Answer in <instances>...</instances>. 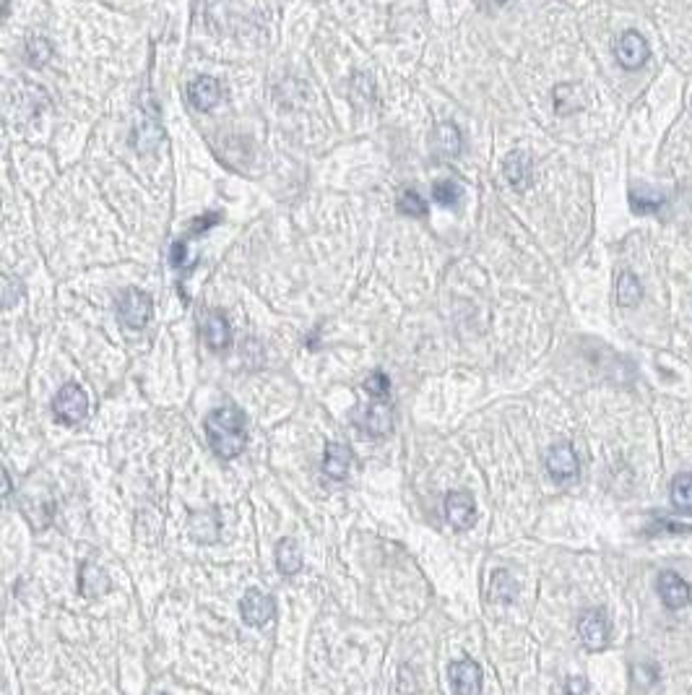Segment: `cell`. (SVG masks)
Listing matches in <instances>:
<instances>
[{"mask_svg":"<svg viewBox=\"0 0 692 695\" xmlns=\"http://www.w3.org/2000/svg\"><path fill=\"white\" fill-rule=\"evenodd\" d=\"M206 435L213 454L221 458H235L247 446V420L245 412L235 404H224L206 417Z\"/></svg>","mask_w":692,"mask_h":695,"instance_id":"obj_1","label":"cell"},{"mask_svg":"<svg viewBox=\"0 0 692 695\" xmlns=\"http://www.w3.org/2000/svg\"><path fill=\"white\" fill-rule=\"evenodd\" d=\"M53 414L63 425H79L89 414V396L79 383H65L53 399Z\"/></svg>","mask_w":692,"mask_h":695,"instance_id":"obj_2","label":"cell"},{"mask_svg":"<svg viewBox=\"0 0 692 695\" xmlns=\"http://www.w3.org/2000/svg\"><path fill=\"white\" fill-rule=\"evenodd\" d=\"M151 313H154V302L151 297L141 290H125V292L117 297V318L123 326L128 328H143L146 323L151 321Z\"/></svg>","mask_w":692,"mask_h":695,"instance_id":"obj_3","label":"cell"},{"mask_svg":"<svg viewBox=\"0 0 692 695\" xmlns=\"http://www.w3.org/2000/svg\"><path fill=\"white\" fill-rule=\"evenodd\" d=\"M614 57L625 71H638L651 60V48H648V42L640 31L627 29V31L619 34V39L614 45Z\"/></svg>","mask_w":692,"mask_h":695,"instance_id":"obj_4","label":"cell"},{"mask_svg":"<svg viewBox=\"0 0 692 695\" xmlns=\"http://www.w3.org/2000/svg\"><path fill=\"white\" fill-rule=\"evenodd\" d=\"M357 425L362 432H368L370 438H385L394 430V406L391 399H373V404L362 406L354 414Z\"/></svg>","mask_w":692,"mask_h":695,"instance_id":"obj_5","label":"cell"},{"mask_svg":"<svg viewBox=\"0 0 692 695\" xmlns=\"http://www.w3.org/2000/svg\"><path fill=\"white\" fill-rule=\"evenodd\" d=\"M578 639L586 646L588 651H604L612 639V628L610 620L601 610H588L578 620Z\"/></svg>","mask_w":692,"mask_h":695,"instance_id":"obj_6","label":"cell"},{"mask_svg":"<svg viewBox=\"0 0 692 695\" xmlns=\"http://www.w3.org/2000/svg\"><path fill=\"white\" fill-rule=\"evenodd\" d=\"M544 464H547V472L555 482H573L581 472V461H578V454L570 443H555L549 446V451L544 456Z\"/></svg>","mask_w":692,"mask_h":695,"instance_id":"obj_7","label":"cell"},{"mask_svg":"<svg viewBox=\"0 0 692 695\" xmlns=\"http://www.w3.org/2000/svg\"><path fill=\"white\" fill-rule=\"evenodd\" d=\"M656 591H659V599L664 602L666 610H682V607L690 604L692 599V586L674 570H662L659 573Z\"/></svg>","mask_w":692,"mask_h":695,"instance_id":"obj_8","label":"cell"},{"mask_svg":"<svg viewBox=\"0 0 692 695\" xmlns=\"http://www.w3.org/2000/svg\"><path fill=\"white\" fill-rule=\"evenodd\" d=\"M445 518H448V524H451L453 529H458V532L471 529L474 521H477V503H474V498L469 492H463V490L448 492V498H445Z\"/></svg>","mask_w":692,"mask_h":695,"instance_id":"obj_9","label":"cell"},{"mask_svg":"<svg viewBox=\"0 0 692 695\" xmlns=\"http://www.w3.org/2000/svg\"><path fill=\"white\" fill-rule=\"evenodd\" d=\"M448 674H451V685H453V693L455 695L481 693V667L474 662V659L463 656V659L453 662L451 669H448Z\"/></svg>","mask_w":692,"mask_h":695,"instance_id":"obj_10","label":"cell"},{"mask_svg":"<svg viewBox=\"0 0 692 695\" xmlns=\"http://www.w3.org/2000/svg\"><path fill=\"white\" fill-rule=\"evenodd\" d=\"M201 334L206 347L213 352H227L232 347V326L224 318L221 310H209L201 321Z\"/></svg>","mask_w":692,"mask_h":695,"instance_id":"obj_11","label":"cell"},{"mask_svg":"<svg viewBox=\"0 0 692 695\" xmlns=\"http://www.w3.org/2000/svg\"><path fill=\"white\" fill-rule=\"evenodd\" d=\"M273 610H276L273 599H271L268 594H264V591H258V588H250L240 599L242 620H245L247 625H255V628L266 625L268 620L273 617Z\"/></svg>","mask_w":692,"mask_h":695,"instance_id":"obj_12","label":"cell"},{"mask_svg":"<svg viewBox=\"0 0 692 695\" xmlns=\"http://www.w3.org/2000/svg\"><path fill=\"white\" fill-rule=\"evenodd\" d=\"M187 100L195 109H213L221 100V83L212 76H198L187 83Z\"/></svg>","mask_w":692,"mask_h":695,"instance_id":"obj_13","label":"cell"},{"mask_svg":"<svg viewBox=\"0 0 692 695\" xmlns=\"http://www.w3.org/2000/svg\"><path fill=\"white\" fill-rule=\"evenodd\" d=\"M503 175L515 190L532 187V157L526 152H510L503 161Z\"/></svg>","mask_w":692,"mask_h":695,"instance_id":"obj_14","label":"cell"},{"mask_svg":"<svg viewBox=\"0 0 692 695\" xmlns=\"http://www.w3.org/2000/svg\"><path fill=\"white\" fill-rule=\"evenodd\" d=\"M351 461H354V454L351 448L344 446V443H328L325 446V454H323V472L331 477V480H344L351 469Z\"/></svg>","mask_w":692,"mask_h":695,"instance_id":"obj_15","label":"cell"},{"mask_svg":"<svg viewBox=\"0 0 692 695\" xmlns=\"http://www.w3.org/2000/svg\"><path fill=\"white\" fill-rule=\"evenodd\" d=\"M190 536L201 544H209L219 539V513L216 510H195L187 521Z\"/></svg>","mask_w":692,"mask_h":695,"instance_id":"obj_16","label":"cell"},{"mask_svg":"<svg viewBox=\"0 0 692 695\" xmlns=\"http://www.w3.org/2000/svg\"><path fill=\"white\" fill-rule=\"evenodd\" d=\"M627 201H630V209L636 214H656L662 206H664V193L662 190H653V187L645 186H633L630 193H627Z\"/></svg>","mask_w":692,"mask_h":695,"instance_id":"obj_17","label":"cell"},{"mask_svg":"<svg viewBox=\"0 0 692 695\" xmlns=\"http://www.w3.org/2000/svg\"><path fill=\"white\" fill-rule=\"evenodd\" d=\"M614 292H617V302H619L622 308H636L640 300H643L640 279L633 274V271H619Z\"/></svg>","mask_w":692,"mask_h":695,"instance_id":"obj_18","label":"cell"},{"mask_svg":"<svg viewBox=\"0 0 692 695\" xmlns=\"http://www.w3.org/2000/svg\"><path fill=\"white\" fill-rule=\"evenodd\" d=\"M276 568H279L284 576H294V573H299V568H302V550H299V544H297L294 539H290V536L276 544Z\"/></svg>","mask_w":692,"mask_h":695,"instance_id":"obj_19","label":"cell"},{"mask_svg":"<svg viewBox=\"0 0 692 695\" xmlns=\"http://www.w3.org/2000/svg\"><path fill=\"white\" fill-rule=\"evenodd\" d=\"M435 143H437V152L443 154V157H458L461 154V146H463V135L458 131V126H453V123H440L437 128H435Z\"/></svg>","mask_w":692,"mask_h":695,"instance_id":"obj_20","label":"cell"},{"mask_svg":"<svg viewBox=\"0 0 692 695\" xmlns=\"http://www.w3.org/2000/svg\"><path fill=\"white\" fill-rule=\"evenodd\" d=\"M79 586L81 594H89V596H97L109 588V578L105 576V570L94 568L91 562L81 565V576H79Z\"/></svg>","mask_w":692,"mask_h":695,"instance_id":"obj_21","label":"cell"},{"mask_svg":"<svg viewBox=\"0 0 692 695\" xmlns=\"http://www.w3.org/2000/svg\"><path fill=\"white\" fill-rule=\"evenodd\" d=\"M669 498L677 510H692V474H677L669 484Z\"/></svg>","mask_w":692,"mask_h":695,"instance_id":"obj_22","label":"cell"},{"mask_svg":"<svg viewBox=\"0 0 692 695\" xmlns=\"http://www.w3.org/2000/svg\"><path fill=\"white\" fill-rule=\"evenodd\" d=\"M53 57V45L45 37H31L27 42V60L31 65H45Z\"/></svg>","mask_w":692,"mask_h":695,"instance_id":"obj_23","label":"cell"},{"mask_svg":"<svg viewBox=\"0 0 692 695\" xmlns=\"http://www.w3.org/2000/svg\"><path fill=\"white\" fill-rule=\"evenodd\" d=\"M399 209L406 216H427V201L411 187H406L399 195Z\"/></svg>","mask_w":692,"mask_h":695,"instance_id":"obj_24","label":"cell"},{"mask_svg":"<svg viewBox=\"0 0 692 695\" xmlns=\"http://www.w3.org/2000/svg\"><path fill=\"white\" fill-rule=\"evenodd\" d=\"M432 198H435V204H437V206L451 209V206H455V204L461 201V187L455 186V183H451V180L435 183V187H432Z\"/></svg>","mask_w":692,"mask_h":695,"instance_id":"obj_25","label":"cell"},{"mask_svg":"<svg viewBox=\"0 0 692 695\" xmlns=\"http://www.w3.org/2000/svg\"><path fill=\"white\" fill-rule=\"evenodd\" d=\"M365 391L373 396V399H388L391 396V380L383 370H375V373L368 375L365 380Z\"/></svg>","mask_w":692,"mask_h":695,"instance_id":"obj_26","label":"cell"},{"mask_svg":"<svg viewBox=\"0 0 692 695\" xmlns=\"http://www.w3.org/2000/svg\"><path fill=\"white\" fill-rule=\"evenodd\" d=\"M581 89L575 83H562L555 89V105H558L559 115H565V105L570 102V109H581L584 100H573V94H578Z\"/></svg>","mask_w":692,"mask_h":695,"instance_id":"obj_27","label":"cell"},{"mask_svg":"<svg viewBox=\"0 0 692 695\" xmlns=\"http://www.w3.org/2000/svg\"><path fill=\"white\" fill-rule=\"evenodd\" d=\"M565 695H588V680L581 674H573L565 680Z\"/></svg>","mask_w":692,"mask_h":695,"instance_id":"obj_28","label":"cell"},{"mask_svg":"<svg viewBox=\"0 0 692 695\" xmlns=\"http://www.w3.org/2000/svg\"><path fill=\"white\" fill-rule=\"evenodd\" d=\"M219 219H221V216H219V214H212V216L203 214V216H198V219H195V222H193V232H195V235H201V232H206V230H212L213 224H219Z\"/></svg>","mask_w":692,"mask_h":695,"instance_id":"obj_29","label":"cell"},{"mask_svg":"<svg viewBox=\"0 0 692 695\" xmlns=\"http://www.w3.org/2000/svg\"><path fill=\"white\" fill-rule=\"evenodd\" d=\"M16 302V282L11 279V276H5V308H11Z\"/></svg>","mask_w":692,"mask_h":695,"instance_id":"obj_30","label":"cell"},{"mask_svg":"<svg viewBox=\"0 0 692 695\" xmlns=\"http://www.w3.org/2000/svg\"><path fill=\"white\" fill-rule=\"evenodd\" d=\"M500 3H507V0H500Z\"/></svg>","mask_w":692,"mask_h":695,"instance_id":"obj_31","label":"cell"}]
</instances>
